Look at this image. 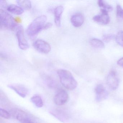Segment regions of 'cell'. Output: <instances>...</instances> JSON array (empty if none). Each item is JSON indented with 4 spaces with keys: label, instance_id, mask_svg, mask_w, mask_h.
Wrapping results in <instances>:
<instances>
[{
    "label": "cell",
    "instance_id": "cell-1",
    "mask_svg": "<svg viewBox=\"0 0 123 123\" xmlns=\"http://www.w3.org/2000/svg\"><path fill=\"white\" fill-rule=\"evenodd\" d=\"M57 74L61 83L65 88L73 90L77 88V81L69 71L61 69L58 70Z\"/></svg>",
    "mask_w": 123,
    "mask_h": 123
},
{
    "label": "cell",
    "instance_id": "cell-2",
    "mask_svg": "<svg viewBox=\"0 0 123 123\" xmlns=\"http://www.w3.org/2000/svg\"><path fill=\"white\" fill-rule=\"evenodd\" d=\"M46 20L47 17L44 15L36 18L27 28L26 30L27 35L30 37H33L43 30Z\"/></svg>",
    "mask_w": 123,
    "mask_h": 123
},
{
    "label": "cell",
    "instance_id": "cell-3",
    "mask_svg": "<svg viewBox=\"0 0 123 123\" xmlns=\"http://www.w3.org/2000/svg\"><path fill=\"white\" fill-rule=\"evenodd\" d=\"M0 28L13 30L18 25L15 22L12 16L4 10H0Z\"/></svg>",
    "mask_w": 123,
    "mask_h": 123
},
{
    "label": "cell",
    "instance_id": "cell-4",
    "mask_svg": "<svg viewBox=\"0 0 123 123\" xmlns=\"http://www.w3.org/2000/svg\"><path fill=\"white\" fill-rule=\"evenodd\" d=\"M15 29L18 46L22 50H26L29 48V45L25 37L23 27L18 25Z\"/></svg>",
    "mask_w": 123,
    "mask_h": 123
},
{
    "label": "cell",
    "instance_id": "cell-5",
    "mask_svg": "<svg viewBox=\"0 0 123 123\" xmlns=\"http://www.w3.org/2000/svg\"><path fill=\"white\" fill-rule=\"evenodd\" d=\"M107 84L110 88L113 90H116L119 84V79L115 71L111 70L107 76Z\"/></svg>",
    "mask_w": 123,
    "mask_h": 123
},
{
    "label": "cell",
    "instance_id": "cell-6",
    "mask_svg": "<svg viewBox=\"0 0 123 123\" xmlns=\"http://www.w3.org/2000/svg\"><path fill=\"white\" fill-rule=\"evenodd\" d=\"M33 46L34 48L37 51L43 54L49 53L51 49L50 44L42 39L36 40L34 43Z\"/></svg>",
    "mask_w": 123,
    "mask_h": 123
},
{
    "label": "cell",
    "instance_id": "cell-7",
    "mask_svg": "<svg viewBox=\"0 0 123 123\" xmlns=\"http://www.w3.org/2000/svg\"><path fill=\"white\" fill-rule=\"evenodd\" d=\"M69 99V95L66 91L60 89L54 97L55 103L57 105H62L65 104Z\"/></svg>",
    "mask_w": 123,
    "mask_h": 123
},
{
    "label": "cell",
    "instance_id": "cell-8",
    "mask_svg": "<svg viewBox=\"0 0 123 123\" xmlns=\"http://www.w3.org/2000/svg\"><path fill=\"white\" fill-rule=\"evenodd\" d=\"M96 100L98 102H100L105 100L108 96V92L103 85H97L95 89Z\"/></svg>",
    "mask_w": 123,
    "mask_h": 123
},
{
    "label": "cell",
    "instance_id": "cell-9",
    "mask_svg": "<svg viewBox=\"0 0 123 123\" xmlns=\"http://www.w3.org/2000/svg\"><path fill=\"white\" fill-rule=\"evenodd\" d=\"M93 20L96 23L103 25L108 24L110 21L108 12L103 10H101L100 14L94 16L93 18Z\"/></svg>",
    "mask_w": 123,
    "mask_h": 123
},
{
    "label": "cell",
    "instance_id": "cell-10",
    "mask_svg": "<svg viewBox=\"0 0 123 123\" xmlns=\"http://www.w3.org/2000/svg\"><path fill=\"white\" fill-rule=\"evenodd\" d=\"M8 86L22 98H25L28 93V89L23 85L19 84H12L8 85Z\"/></svg>",
    "mask_w": 123,
    "mask_h": 123
},
{
    "label": "cell",
    "instance_id": "cell-11",
    "mask_svg": "<svg viewBox=\"0 0 123 123\" xmlns=\"http://www.w3.org/2000/svg\"><path fill=\"white\" fill-rule=\"evenodd\" d=\"M84 16L82 13H77L73 15L70 19L71 23L73 26L75 27H79L81 26L84 23Z\"/></svg>",
    "mask_w": 123,
    "mask_h": 123
},
{
    "label": "cell",
    "instance_id": "cell-12",
    "mask_svg": "<svg viewBox=\"0 0 123 123\" xmlns=\"http://www.w3.org/2000/svg\"><path fill=\"white\" fill-rule=\"evenodd\" d=\"M15 116L16 119L21 123H35L23 111L18 110L16 111Z\"/></svg>",
    "mask_w": 123,
    "mask_h": 123
},
{
    "label": "cell",
    "instance_id": "cell-13",
    "mask_svg": "<svg viewBox=\"0 0 123 123\" xmlns=\"http://www.w3.org/2000/svg\"><path fill=\"white\" fill-rule=\"evenodd\" d=\"M64 11V8L62 6L57 7L55 9L54 16L55 22L56 25L58 27H60L61 25V18L62 14Z\"/></svg>",
    "mask_w": 123,
    "mask_h": 123
},
{
    "label": "cell",
    "instance_id": "cell-14",
    "mask_svg": "<svg viewBox=\"0 0 123 123\" xmlns=\"http://www.w3.org/2000/svg\"><path fill=\"white\" fill-rule=\"evenodd\" d=\"M7 10L13 14L17 15H21L24 12L23 9L16 5H10L7 6Z\"/></svg>",
    "mask_w": 123,
    "mask_h": 123
},
{
    "label": "cell",
    "instance_id": "cell-15",
    "mask_svg": "<svg viewBox=\"0 0 123 123\" xmlns=\"http://www.w3.org/2000/svg\"><path fill=\"white\" fill-rule=\"evenodd\" d=\"M91 45L94 48L98 49H103L105 47L104 43L98 39L93 38L90 41Z\"/></svg>",
    "mask_w": 123,
    "mask_h": 123
},
{
    "label": "cell",
    "instance_id": "cell-16",
    "mask_svg": "<svg viewBox=\"0 0 123 123\" xmlns=\"http://www.w3.org/2000/svg\"><path fill=\"white\" fill-rule=\"evenodd\" d=\"M31 100L33 103L38 108H41L43 104L41 97L38 95H35L31 97Z\"/></svg>",
    "mask_w": 123,
    "mask_h": 123
},
{
    "label": "cell",
    "instance_id": "cell-17",
    "mask_svg": "<svg viewBox=\"0 0 123 123\" xmlns=\"http://www.w3.org/2000/svg\"><path fill=\"white\" fill-rule=\"evenodd\" d=\"M98 6L101 8V10L105 11L108 12L112 11L113 10L112 6L103 0H99L98 1Z\"/></svg>",
    "mask_w": 123,
    "mask_h": 123
},
{
    "label": "cell",
    "instance_id": "cell-18",
    "mask_svg": "<svg viewBox=\"0 0 123 123\" xmlns=\"http://www.w3.org/2000/svg\"><path fill=\"white\" fill-rule=\"evenodd\" d=\"M17 2L18 5H19V6L22 8L23 9L29 10L31 8V3L30 0H17Z\"/></svg>",
    "mask_w": 123,
    "mask_h": 123
},
{
    "label": "cell",
    "instance_id": "cell-19",
    "mask_svg": "<svg viewBox=\"0 0 123 123\" xmlns=\"http://www.w3.org/2000/svg\"><path fill=\"white\" fill-rule=\"evenodd\" d=\"M115 39L117 43L123 47V31H120L117 33Z\"/></svg>",
    "mask_w": 123,
    "mask_h": 123
},
{
    "label": "cell",
    "instance_id": "cell-20",
    "mask_svg": "<svg viewBox=\"0 0 123 123\" xmlns=\"http://www.w3.org/2000/svg\"><path fill=\"white\" fill-rule=\"evenodd\" d=\"M0 115L1 117L6 119H9L11 117V115L7 111L2 108L0 109Z\"/></svg>",
    "mask_w": 123,
    "mask_h": 123
},
{
    "label": "cell",
    "instance_id": "cell-21",
    "mask_svg": "<svg viewBox=\"0 0 123 123\" xmlns=\"http://www.w3.org/2000/svg\"><path fill=\"white\" fill-rule=\"evenodd\" d=\"M116 14L117 18L123 19V8L120 5H118L117 6Z\"/></svg>",
    "mask_w": 123,
    "mask_h": 123
},
{
    "label": "cell",
    "instance_id": "cell-22",
    "mask_svg": "<svg viewBox=\"0 0 123 123\" xmlns=\"http://www.w3.org/2000/svg\"><path fill=\"white\" fill-rule=\"evenodd\" d=\"M114 38V36L113 34H106L104 35L103 36V39L104 41L108 43L111 40H113Z\"/></svg>",
    "mask_w": 123,
    "mask_h": 123
},
{
    "label": "cell",
    "instance_id": "cell-23",
    "mask_svg": "<svg viewBox=\"0 0 123 123\" xmlns=\"http://www.w3.org/2000/svg\"><path fill=\"white\" fill-rule=\"evenodd\" d=\"M0 7L6 8L7 7V2L5 0H0Z\"/></svg>",
    "mask_w": 123,
    "mask_h": 123
},
{
    "label": "cell",
    "instance_id": "cell-24",
    "mask_svg": "<svg viewBox=\"0 0 123 123\" xmlns=\"http://www.w3.org/2000/svg\"><path fill=\"white\" fill-rule=\"evenodd\" d=\"M52 24L51 23H47L45 24L44 26L43 30H45V29H48L52 27Z\"/></svg>",
    "mask_w": 123,
    "mask_h": 123
},
{
    "label": "cell",
    "instance_id": "cell-25",
    "mask_svg": "<svg viewBox=\"0 0 123 123\" xmlns=\"http://www.w3.org/2000/svg\"><path fill=\"white\" fill-rule=\"evenodd\" d=\"M117 64L123 68V57L119 59L117 62Z\"/></svg>",
    "mask_w": 123,
    "mask_h": 123
}]
</instances>
